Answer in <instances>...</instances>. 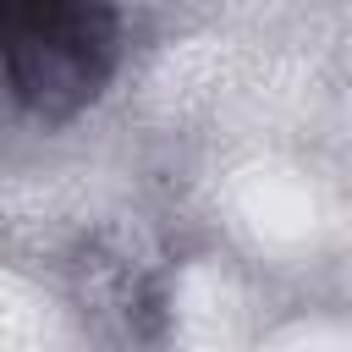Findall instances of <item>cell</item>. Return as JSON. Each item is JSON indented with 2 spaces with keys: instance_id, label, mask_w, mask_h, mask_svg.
Masks as SVG:
<instances>
[{
  "instance_id": "cell-1",
  "label": "cell",
  "mask_w": 352,
  "mask_h": 352,
  "mask_svg": "<svg viewBox=\"0 0 352 352\" xmlns=\"http://www.w3.org/2000/svg\"><path fill=\"white\" fill-rule=\"evenodd\" d=\"M0 66L16 110L66 126L121 66V11L99 0H11L0 6Z\"/></svg>"
}]
</instances>
